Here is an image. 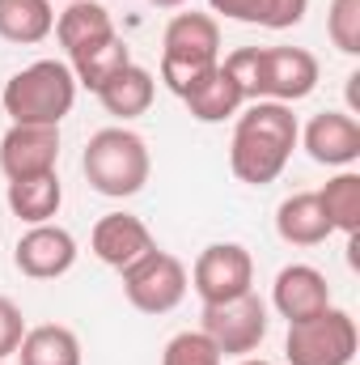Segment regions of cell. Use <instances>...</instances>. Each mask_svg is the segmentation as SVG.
I'll use <instances>...</instances> for the list:
<instances>
[{
    "label": "cell",
    "mask_w": 360,
    "mask_h": 365,
    "mask_svg": "<svg viewBox=\"0 0 360 365\" xmlns=\"http://www.w3.org/2000/svg\"><path fill=\"white\" fill-rule=\"evenodd\" d=\"M309 0H268V30H288V26H301Z\"/></svg>",
    "instance_id": "83f0119b"
},
{
    "label": "cell",
    "mask_w": 360,
    "mask_h": 365,
    "mask_svg": "<svg viewBox=\"0 0 360 365\" xmlns=\"http://www.w3.org/2000/svg\"><path fill=\"white\" fill-rule=\"evenodd\" d=\"M55 38H60V47L68 51V60L81 56V51H90V47H97V43H106V38H115L110 9L97 4V0H73V4L55 17Z\"/></svg>",
    "instance_id": "9a60e30c"
},
{
    "label": "cell",
    "mask_w": 360,
    "mask_h": 365,
    "mask_svg": "<svg viewBox=\"0 0 360 365\" xmlns=\"http://www.w3.org/2000/svg\"><path fill=\"white\" fill-rule=\"evenodd\" d=\"M17 357H21V365H81V340L73 327L43 323L21 336Z\"/></svg>",
    "instance_id": "d6986e66"
},
{
    "label": "cell",
    "mask_w": 360,
    "mask_h": 365,
    "mask_svg": "<svg viewBox=\"0 0 360 365\" xmlns=\"http://www.w3.org/2000/svg\"><path fill=\"white\" fill-rule=\"evenodd\" d=\"M13 264L17 272L30 280H55L77 264V238L60 225H34L17 238L13 247Z\"/></svg>",
    "instance_id": "8fae6325"
},
{
    "label": "cell",
    "mask_w": 360,
    "mask_h": 365,
    "mask_svg": "<svg viewBox=\"0 0 360 365\" xmlns=\"http://www.w3.org/2000/svg\"><path fill=\"white\" fill-rule=\"evenodd\" d=\"M182 102H186L191 119H199V123H225V119H233V115L246 106V93H242V86L225 73V64H216L195 90L182 93Z\"/></svg>",
    "instance_id": "e0dca14e"
},
{
    "label": "cell",
    "mask_w": 360,
    "mask_h": 365,
    "mask_svg": "<svg viewBox=\"0 0 360 365\" xmlns=\"http://www.w3.org/2000/svg\"><path fill=\"white\" fill-rule=\"evenodd\" d=\"M356 344H360L356 319L348 310L327 306L314 319L288 323L284 357H288V365H352Z\"/></svg>",
    "instance_id": "5b68a950"
},
{
    "label": "cell",
    "mask_w": 360,
    "mask_h": 365,
    "mask_svg": "<svg viewBox=\"0 0 360 365\" xmlns=\"http://www.w3.org/2000/svg\"><path fill=\"white\" fill-rule=\"evenodd\" d=\"M55 30L51 0H0V38L4 43H43Z\"/></svg>",
    "instance_id": "44dd1931"
},
{
    "label": "cell",
    "mask_w": 360,
    "mask_h": 365,
    "mask_svg": "<svg viewBox=\"0 0 360 365\" xmlns=\"http://www.w3.org/2000/svg\"><path fill=\"white\" fill-rule=\"evenodd\" d=\"M186 268L179 255L153 247L149 255H140L132 268H123V293L140 314H170L186 297Z\"/></svg>",
    "instance_id": "8992f818"
},
{
    "label": "cell",
    "mask_w": 360,
    "mask_h": 365,
    "mask_svg": "<svg viewBox=\"0 0 360 365\" xmlns=\"http://www.w3.org/2000/svg\"><path fill=\"white\" fill-rule=\"evenodd\" d=\"M153 93H157L153 73L140 68V64H127V68H119V73L97 90V102H102L106 115H115V119H136V115H144V110L153 106Z\"/></svg>",
    "instance_id": "ac0fdd59"
},
{
    "label": "cell",
    "mask_w": 360,
    "mask_h": 365,
    "mask_svg": "<svg viewBox=\"0 0 360 365\" xmlns=\"http://www.w3.org/2000/svg\"><path fill=\"white\" fill-rule=\"evenodd\" d=\"M297 115L288 110V102H271L259 98L238 115L233 140H229V166L233 175L250 187H268L284 175L292 149H297Z\"/></svg>",
    "instance_id": "6da1fadb"
},
{
    "label": "cell",
    "mask_w": 360,
    "mask_h": 365,
    "mask_svg": "<svg viewBox=\"0 0 360 365\" xmlns=\"http://www.w3.org/2000/svg\"><path fill=\"white\" fill-rule=\"evenodd\" d=\"M212 13H225L233 21H250V26H268V0H208Z\"/></svg>",
    "instance_id": "4316f807"
},
{
    "label": "cell",
    "mask_w": 360,
    "mask_h": 365,
    "mask_svg": "<svg viewBox=\"0 0 360 365\" xmlns=\"http://www.w3.org/2000/svg\"><path fill=\"white\" fill-rule=\"evenodd\" d=\"M203 336L216 344L221 357H246L263 344L268 336V306L263 297L250 289L233 302L221 306H203Z\"/></svg>",
    "instance_id": "52a82bcc"
},
{
    "label": "cell",
    "mask_w": 360,
    "mask_h": 365,
    "mask_svg": "<svg viewBox=\"0 0 360 365\" xmlns=\"http://www.w3.org/2000/svg\"><path fill=\"white\" fill-rule=\"evenodd\" d=\"M60 162V128H38V123H13L0 140V170L4 179H34L51 175Z\"/></svg>",
    "instance_id": "30bf717a"
},
{
    "label": "cell",
    "mask_w": 360,
    "mask_h": 365,
    "mask_svg": "<svg viewBox=\"0 0 360 365\" xmlns=\"http://www.w3.org/2000/svg\"><path fill=\"white\" fill-rule=\"evenodd\" d=\"M191 284L199 293L203 306H221L233 302L242 293H250L255 284V259L242 242H212L199 251L195 268H191Z\"/></svg>",
    "instance_id": "ba28073f"
},
{
    "label": "cell",
    "mask_w": 360,
    "mask_h": 365,
    "mask_svg": "<svg viewBox=\"0 0 360 365\" xmlns=\"http://www.w3.org/2000/svg\"><path fill=\"white\" fill-rule=\"evenodd\" d=\"M216 64H221V26H216V17L195 13V9L179 13L166 26V38H162V81L182 98Z\"/></svg>",
    "instance_id": "277c9868"
},
{
    "label": "cell",
    "mask_w": 360,
    "mask_h": 365,
    "mask_svg": "<svg viewBox=\"0 0 360 365\" xmlns=\"http://www.w3.org/2000/svg\"><path fill=\"white\" fill-rule=\"evenodd\" d=\"M64 204V187H60V175H34V179H17L9 182V208L13 217L30 221V225H47Z\"/></svg>",
    "instance_id": "ffe728a7"
},
{
    "label": "cell",
    "mask_w": 360,
    "mask_h": 365,
    "mask_svg": "<svg viewBox=\"0 0 360 365\" xmlns=\"http://www.w3.org/2000/svg\"><path fill=\"white\" fill-rule=\"evenodd\" d=\"M132 64V51H127V43L115 34V38H106V43H97L90 51H81V56H73V77H77V86H85V90H102L119 68H127Z\"/></svg>",
    "instance_id": "7402d4cb"
},
{
    "label": "cell",
    "mask_w": 360,
    "mask_h": 365,
    "mask_svg": "<svg viewBox=\"0 0 360 365\" xmlns=\"http://www.w3.org/2000/svg\"><path fill=\"white\" fill-rule=\"evenodd\" d=\"M4 115L13 123H38V128H60V119L77 102V77L64 60H34L30 68L13 73L0 93Z\"/></svg>",
    "instance_id": "7a4b0ae2"
},
{
    "label": "cell",
    "mask_w": 360,
    "mask_h": 365,
    "mask_svg": "<svg viewBox=\"0 0 360 365\" xmlns=\"http://www.w3.org/2000/svg\"><path fill=\"white\" fill-rule=\"evenodd\" d=\"M318 86V60L305 47H259V98L301 102Z\"/></svg>",
    "instance_id": "9c48e42d"
},
{
    "label": "cell",
    "mask_w": 360,
    "mask_h": 365,
    "mask_svg": "<svg viewBox=\"0 0 360 365\" xmlns=\"http://www.w3.org/2000/svg\"><path fill=\"white\" fill-rule=\"evenodd\" d=\"M275 230H280V238L288 247H318V242H327L335 234L331 221H327V212H322V204H318V191L288 195L275 208Z\"/></svg>",
    "instance_id": "2e32d148"
},
{
    "label": "cell",
    "mask_w": 360,
    "mask_h": 365,
    "mask_svg": "<svg viewBox=\"0 0 360 365\" xmlns=\"http://www.w3.org/2000/svg\"><path fill=\"white\" fill-rule=\"evenodd\" d=\"M327 34L344 56H360V0H331Z\"/></svg>",
    "instance_id": "cb8c5ba5"
},
{
    "label": "cell",
    "mask_w": 360,
    "mask_h": 365,
    "mask_svg": "<svg viewBox=\"0 0 360 365\" xmlns=\"http://www.w3.org/2000/svg\"><path fill=\"white\" fill-rule=\"evenodd\" d=\"M162 365H221V353H216V344L203 331H179L166 344Z\"/></svg>",
    "instance_id": "d4e9b609"
},
{
    "label": "cell",
    "mask_w": 360,
    "mask_h": 365,
    "mask_svg": "<svg viewBox=\"0 0 360 365\" xmlns=\"http://www.w3.org/2000/svg\"><path fill=\"white\" fill-rule=\"evenodd\" d=\"M271 302L288 323H301V319H314L331 306V284L309 264H288L271 284Z\"/></svg>",
    "instance_id": "4fadbf2b"
},
{
    "label": "cell",
    "mask_w": 360,
    "mask_h": 365,
    "mask_svg": "<svg viewBox=\"0 0 360 365\" xmlns=\"http://www.w3.org/2000/svg\"><path fill=\"white\" fill-rule=\"evenodd\" d=\"M0 365H4V361H0Z\"/></svg>",
    "instance_id": "1f68e13d"
},
{
    "label": "cell",
    "mask_w": 360,
    "mask_h": 365,
    "mask_svg": "<svg viewBox=\"0 0 360 365\" xmlns=\"http://www.w3.org/2000/svg\"><path fill=\"white\" fill-rule=\"evenodd\" d=\"M238 365H275V361H255V357H246V361H238Z\"/></svg>",
    "instance_id": "f546056e"
},
{
    "label": "cell",
    "mask_w": 360,
    "mask_h": 365,
    "mask_svg": "<svg viewBox=\"0 0 360 365\" xmlns=\"http://www.w3.org/2000/svg\"><path fill=\"white\" fill-rule=\"evenodd\" d=\"M318 204H322L331 230H344L348 238L360 234V175H352V170L348 175H335V179L318 191Z\"/></svg>",
    "instance_id": "603a6c76"
},
{
    "label": "cell",
    "mask_w": 360,
    "mask_h": 365,
    "mask_svg": "<svg viewBox=\"0 0 360 365\" xmlns=\"http://www.w3.org/2000/svg\"><path fill=\"white\" fill-rule=\"evenodd\" d=\"M68 4H73V0H68Z\"/></svg>",
    "instance_id": "4dcf8cb0"
},
{
    "label": "cell",
    "mask_w": 360,
    "mask_h": 365,
    "mask_svg": "<svg viewBox=\"0 0 360 365\" xmlns=\"http://www.w3.org/2000/svg\"><path fill=\"white\" fill-rule=\"evenodd\" d=\"M21 336H26V314H21V306L0 293V361L17 353Z\"/></svg>",
    "instance_id": "484cf974"
},
{
    "label": "cell",
    "mask_w": 360,
    "mask_h": 365,
    "mask_svg": "<svg viewBox=\"0 0 360 365\" xmlns=\"http://www.w3.org/2000/svg\"><path fill=\"white\" fill-rule=\"evenodd\" d=\"M305 153L318 166H352L360 158V123L344 110H322L305 128Z\"/></svg>",
    "instance_id": "5bb4252c"
},
{
    "label": "cell",
    "mask_w": 360,
    "mask_h": 365,
    "mask_svg": "<svg viewBox=\"0 0 360 365\" xmlns=\"http://www.w3.org/2000/svg\"><path fill=\"white\" fill-rule=\"evenodd\" d=\"M157 9H179V4H186V0H153Z\"/></svg>",
    "instance_id": "f1b7e54d"
},
{
    "label": "cell",
    "mask_w": 360,
    "mask_h": 365,
    "mask_svg": "<svg viewBox=\"0 0 360 365\" xmlns=\"http://www.w3.org/2000/svg\"><path fill=\"white\" fill-rule=\"evenodd\" d=\"M81 170L97 195H110V200H127L136 195L144 182H149V145L127 132V128H102L93 132L90 145H85V158H81Z\"/></svg>",
    "instance_id": "3957f363"
},
{
    "label": "cell",
    "mask_w": 360,
    "mask_h": 365,
    "mask_svg": "<svg viewBox=\"0 0 360 365\" xmlns=\"http://www.w3.org/2000/svg\"><path fill=\"white\" fill-rule=\"evenodd\" d=\"M90 247L106 268L123 272V268H132L140 255H149L157 242H153V234H149V225H144L140 217H132V212H106V217L93 225Z\"/></svg>",
    "instance_id": "7c38bea8"
}]
</instances>
